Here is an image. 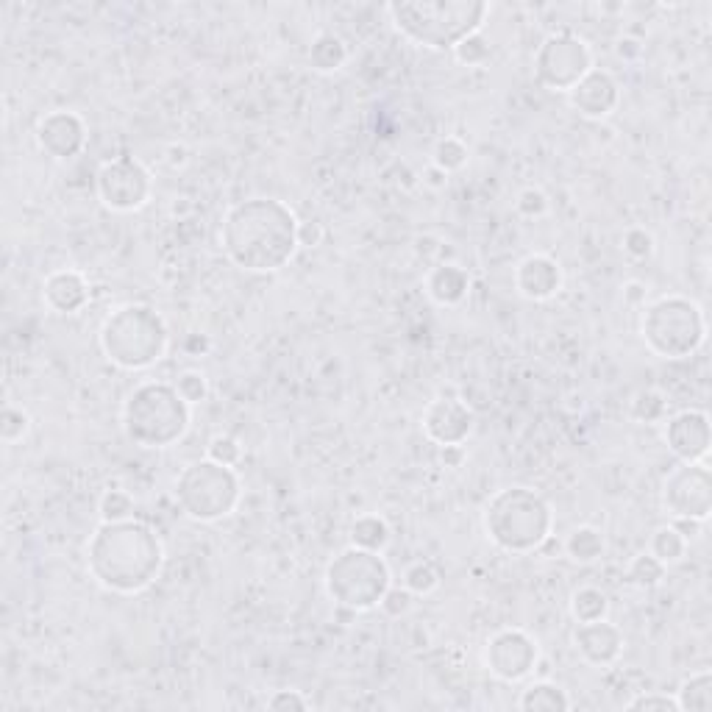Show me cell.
Here are the masks:
<instances>
[{
  "instance_id": "7c38bea8",
  "label": "cell",
  "mask_w": 712,
  "mask_h": 712,
  "mask_svg": "<svg viewBox=\"0 0 712 712\" xmlns=\"http://www.w3.org/2000/svg\"><path fill=\"white\" fill-rule=\"evenodd\" d=\"M662 507L671 518L707 521L712 512V473L704 462H682L662 484Z\"/></svg>"
},
{
  "instance_id": "74e56055",
  "label": "cell",
  "mask_w": 712,
  "mask_h": 712,
  "mask_svg": "<svg viewBox=\"0 0 712 712\" xmlns=\"http://www.w3.org/2000/svg\"><path fill=\"white\" fill-rule=\"evenodd\" d=\"M629 712H679V701L668 693H640L626 704Z\"/></svg>"
},
{
  "instance_id": "ac0fdd59",
  "label": "cell",
  "mask_w": 712,
  "mask_h": 712,
  "mask_svg": "<svg viewBox=\"0 0 712 712\" xmlns=\"http://www.w3.org/2000/svg\"><path fill=\"white\" fill-rule=\"evenodd\" d=\"M573 646H576L579 657H582L587 665L607 668V665H612V662L621 657L623 635L615 623L601 618V621L579 623L576 632H573Z\"/></svg>"
},
{
  "instance_id": "ba28073f",
  "label": "cell",
  "mask_w": 712,
  "mask_h": 712,
  "mask_svg": "<svg viewBox=\"0 0 712 712\" xmlns=\"http://www.w3.org/2000/svg\"><path fill=\"white\" fill-rule=\"evenodd\" d=\"M643 340L662 359H685L707 340V318L696 301L685 295H665L643 312Z\"/></svg>"
},
{
  "instance_id": "4dcf8cb0",
  "label": "cell",
  "mask_w": 712,
  "mask_h": 712,
  "mask_svg": "<svg viewBox=\"0 0 712 712\" xmlns=\"http://www.w3.org/2000/svg\"><path fill=\"white\" fill-rule=\"evenodd\" d=\"M468 162V145L457 137H445V140L437 142L434 148V167L440 173H454V170H462Z\"/></svg>"
},
{
  "instance_id": "2e32d148",
  "label": "cell",
  "mask_w": 712,
  "mask_h": 712,
  "mask_svg": "<svg viewBox=\"0 0 712 712\" xmlns=\"http://www.w3.org/2000/svg\"><path fill=\"white\" fill-rule=\"evenodd\" d=\"M37 145L51 159H59V162L73 159L87 145V123L76 112H64V109L51 112L39 120Z\"/></svg>"
},
{
  "instance_id": "7bdbcfd3",
  "label": "cell",
  "mask_w": 712,
  "mask_h": 712,
  "mask_svg": "<svg viewBox=\"0 0 712 712\" xmlns=\"http://www.w3.org/2000/svg\"><path fill=\"white\" fill-rule=\"evenodd\" d=\"M326 237V231L320 226L318 220H304L298 223V248H318L320 242Z\"/></svg>"
},
{
  "instance_id": "e575fe53",
  "label": "cell",
  "mask_w": 712,
  "mask_h": 712,
  "mask_svg": "<svg viewBox=\"0 0 712 712\" xmlns=\"http://www.w3.org/2000/svg\"><path fill=\"white\" fill-rule=\"evenodd\" d=\"M206 457L215 459V462H220V465L234 468V465H240L242 459L240 440L231 437V434H217V437H212L209 445H206Z\"/></svg>"
},
{
  "instance_id": "3957f363",
  "label": "cell",
  "mask_w": 712,
  "mask_h": 712,
  "mask_svg": "<svg viewBox=\"0 0 712 712\" xmlns=\"http://www.w3.org/2000/svg\"><path fill=\"white\" fill-rule=\"evenodd\" d=\"M393 26L426 51H454L479 34L490 14L487 0H404L387 6Z\"/></svg>"
},
{
  "instance_id": "d6986e66",
  "label": "cell",
  "mask_w": 712,
  "mask_h": 712,
  "mask_svg": "<svg viewBox=\"0 0 712 712\" xmlns=\"http://www.w3.org/2000/svg\"><path fill=\"white\" fill-rule=\"evenodd\" d=\"M562 270L557 259L546 254H532L515 267V290L529 301H548L560 293Z\"/></svg>"
},
{
  "instance_id": "484cf974",
  "label": "cell",
  "mask_w": 712,
  "mask_h": 712,
  "mask_svg": "<svg viewBox=\"0 0 712 712\" xmlns=\"http://www.w3.org/2000/svg\"><path fill=\"white\" fill-rule=\"evenodd\" d=\"M390 543V526L382 515H359L351 526V546L384 551Z\"/></svg>"
},
{
  "instance_id": "f35d334b",
  "label": "cell",
  "mask_w": 712,
  "mask_h": 712,
  "mask_svg": "<svg viewBox=\"0 0 712 712\" xmlns=\"http://www.w3.org/2000/svg\"><path fill=\"white\" fill-rule=\"evenodd\" d=\"M412 604H415V596L409 593L407 587H387V593H384V598L379 601V607H382L384 615H390V618H404V615H409V610H412Z\"/></svg>"
},
{
  "instance_id": "f1b7e54d",
  "label": "cell",
  "mask_w": 712,
  "mask_h": 712,
  "mask_svg": "<svg viewBox=\"0 0 712 712\" xmlns=\"http://www.w3.org/2000/svg\"><path fill=\"white\" fill-rule=\"evenodd\" d=\"M626 579L635 587H640V590H654L665 579V565L651 551L637 554L635 560L629 562V568H626Z\"/></svg>"
},
{
  "instance_id": "5b68a950",
  "label": "cell",
  "mask_w": 712,
  "mask_h": 712,
  "mask_svg": "<svg viewBox=\"0 0 712 712\" xmlns=\"http://www.w3.org/2000/svg\"><path fill=\"white\" fill-rule=\"evenodd\" d=\"M192 407L176 384L145 382L123 404V432L140 448H170L190 432Z\"/></svg>"
},
{
  "instance_id": "9c48e42d",
  "label": "cell",
  "mask_w": 712,
  "mask_h": 712,
  "mask_svg": "<svg viewBox=\"0 0 712 712\" xmlns=\"http://www.w3.org/2000/svg\"><path fill=\"white\" fill-rule=\"evenodd\" d=\"M242 496L240 476L215 459H198L176 479V501L192 521L215 523L229 518Z\"/></svg>"
},
{
  "instance_id": "ffe728a7",
  "label": "cell",
  "mask_w": 712,
  "mask_h": 712,
  "mask_svg": "<svg viewBox=\"0 0 712 712\" xmlns=\"http://www.w3.org/2000/svg\"><path fill=\"white\" fill-rule=\"evenodd\" d=\"M45 304L59 315H73L89 301V284L78 270H56L45 279Z\"/></svg>"
},
{
  "instance_id": "60d3db41",
  "label": "cell",
  "mask_w": 712,
  "mask_h": 712,
  "mask_svg": "<svg viewBox=\"0 0 712 712\" xmlns=\"http://www.w3.org/2000/svg\"><path fill=\"white\" fill-rule=\"evenodd\" d=\"M518 212L523 217H543L548 212V198L540 190L529 187L518 195Z\"/></svg>"
},
{
  "instance_id": "ee69618b",
  "label": "cell",
  "mask_w": 712,
  "mask_h": 712,
  "mask_svg": "<svg viewBox=\"0 0 712 712\" xmlns=\"http://www.w3.org/2000/svg\"><path fill=\"white\" fill-rule=\"evenodd\" d=\"M440 459L445 462V468H459L465 459V448L462 445H443L440 448Z\"/></svg>"
},
{
  "instance_id": "44dd1931",
  "label": "cell",
  "mask_w": 712,
  "mask_h": 712,
  "mask_svg": "<svg viewBox=\"0 0 712 712\" xmlns=\"http://www.w3.org/2000/svg\"><path fill=\"white\" fill-rule=\"evenodd\" d=\"M468 287H471L468 270L451 262L432 267V273L426 276V293L440 306H457L468 295Z\"/></svg>"
},
{
  "instance_id": "5bb4252c",
  "label": "cell",
  "mask_w": 712,
  "mask_h": 712,
  "mask_svg": "<svg viewBox=\"0 0 712 712\" xmlns=\"http://www.w3.org/2000/svg\"><path fill=\"white\" fill-rule=\"evenodd\" d=\"M665 445L679 462H704L710 454L712 429L707 412L699 409H682L665 420Z\"/></svg>"
},
{
  "instance_id": "7a4b0ae2",
  "label": "cell",
  "mask_w": 712,
  "mask_h": 712,
  "mask_svg": "<svg viewBox=\"0 0 712 712\" xmlns=\"http://www.w3.org/2000/svg\"><path fill=\"white\" fill-rule=\"evenodd\" d=\"M165 565L159 534L142 521H117L95 529L87 543V568L92 579L120 596L142 593L156 582Z\"/></svg>"
},
{
  "instance_id": "bcb514c9",
  "label": "cell",
  "mask_w": 712,
  "mask_h": 712,
  "mask_svg": "<svg viewBox=\"0 0 712 712\" xmlns=\"http://www.w3.org/2000/svg\"><path fill=\"white\" fill-rule=\"evenodd\" d=\"M626 301L629 304H635V301H646V287L643 284H637V281H632V284H626Z\"/></svg>"
},
{
  "instance_id": "d6a6232c",
  "label": "cell",
  "mask_w": 712,
  "mask_h": 712,
  "mask_svg": "<svg viewBox=\"0 0 712 712\" xmlns=\"http://www.w3.org/2000/svg\"><path fill=\"white\" fill-rule=\"evenodd\" d=\"M665 409H668V404L657 390H643L632 401V418L640 420V423H657V420L665 418Z\"/></svg>"
},
{
  "instance_id": "b9f144b4",
  "label": "cell",
  "mask_w": 712,
  "mask_h": 712,
  "mask_svg": "<svg viewBox=\"0 0 712 712\" xmlns=\"http://www.w3.org/2000/svg\"><path fill=\"white\" fill-rule=\"evenodd\" d=\"M267 710H309V701L295 690H279L267 699Z\"/></svg>"
},
{
  "instance_id": "8992f818",
  "label": "cell",
  "mask_w": 712,
  "mask_h": 712,
  "mask_svg": "<svg viewBox=\"0 0 712 712\" xmlns=\"http://www.w3.org/2000/svg\"><path fill=\"white\" fill-rule=\"evenodd\" d=\"M170 331L165 318L145 304H126L112 312L101 329L106 359L123 370H145L165 356Z\"/></svg>"
},
{
  "instance_id": "9a60e30c",
  "label": "cell",
  "mask_w": 712,
  "mask_h": 712,
  "mask_svg": "<svg viewBox=\"0 0 712 712\" xmlns=\"http://www.w3.org/2000/svg\"><path fill=\"white\" fill-rule=\"evenodd\" d=\"M426 437L443 445H462L473 432V409L459 398H434L423 412Z\"/></svg>"
},
{
  "instance_id": "277c9868",
  "label": "cell",
  "mask_w": 712,
  "mask_h": 712,
  "mask_svg": "<svg viewBox=\"0 0 712 712\" xmlns=\"http://www.w3.org/2000/svg\"><path fill=\"white\" fill-rule=\"evenodd\" d=\"M554 529V512L540 493L529 487L498 490L484 507V532L501 551L532 554Z\"/></svg>"
},
{
  "instance_id": "8fae6325",
  "label": "cell",
  "mask_w": 712,
  "mask_h": 712,
  "mask_svg": "<svg viewBox=\"0 0 712 712\" xmlns=\"http://www.w3.org/2000/svg\"><path fill=\"white\" fill-rule=\"evenodd\" d=\"M98 198L112 212H137L151 201V170L134 156H117L98 170Z\"/></svg>"
},
{
  "instance_id": "f546056e",
  "label": "cell",
  "mask_w": 712,
  "mask_h": 712,
  "mask_svg": "<svg viewBox=\"0 0 712 712\" xmlns=\"http://www.w3.org/2000/svg\"><path fill=\"white\" fill-rule=\"evenodd\" d=\"M98 512H101V521L106 523H117V521H131L134 518V498L126 490H106L101 496V504H98Z\"/></svg>"
},
{
  "instance_id": "f6af8a7d",
  "label": "cell",
  "mask_w": 712,
  "mask_h": 712,
  "mask_svg": "<svg viewBox=\"0 0 712 712\" xmlns=\"http://www.w3.org/2000/svg\"><path fill=\"white\" fill-rule=\"evenodd\" d=\"M674 526H676V529H679V534L685 537L687 543H690L693 537H699V534H701V526H704V523H701V521H690V518H674Z\"/></svg>"
},
{
  "instance_id": "836d02e7",
  "label": "cell",
  "mask_w": 712,
  "mask_h": 712,
  "mask_svg": "<svg viewBox=\"0 0 712 712\" xmlns=\"http://www.w3.org/2000/svg\"><path fill=\"white\" fill-rule=\"evenodd\" d=\"M28 429H31V418H28L26 409H3V415H0V437H3V443H20L28 434Z\"/></svg>"
},
{
  "instance_id": "d590c367",
  "label": "cell",
  "mask_w": 712,
  "mask_h": 712,
  "mask_svg": "<svg viewBox=\"0 0 712 712\" xmlns=\"http://www.w3.org/2000/svg\"><path fill=\"white\" fill-rule=\"evenodd\" d=\"M176 390L190 407H195V404L206 401V395H209V382H206V376L201 373V370H184V373L178 376Z\"/></svg>"
},
{
  "instance_id": "e0dca14e",
  "label": "cell",
  "mask_w": 712,
  "mask_h": 712,
  "mask_svg": "<svg viewBox=\"0 0 712 712\" xmlns=\"http://www.w3.org/2000/svg\"><path fill=\"white\" fill-rule=\"evenodd\" d=\"M568 103L587 120H604L610 117L621 103V87L607 70H590L576 87L568 92Z\"/></svg>"
},
{
  "instance_id": "83f0119b",
  "label": "cell",
  "mask_w": 712,
  "mask_h": 712,
  "mask_svg": "<svg viewBox=\"0 0 712 712\" xmlns=\"http://www.w3.org/2000/svg\"><path fill=\"white\" fill-rule=\"evenodd\" d=\"M649 551L662 565H671V562H679L687 554V540L679 534L674 523H668V526H660L657 532L651 534Z\"/></svg>"
},
{
  "instance_id": "d4e9b609",
  "label": "cell",
  "mask_w": 712,
  "mask_h": 712,
  "mask_svg": "<svg viewBox=\"0 0 712 712\" xmlns=\"http://www.w3.org/2000/svg\"><path fill=\"white\" fill-rule=\"evenodd\" d=\"M604 534L598 532V529H593V526H579V529H573L571 534H568V540H565V551H568V557H571L573 562H579V565H590V562H596L604 557Z\"/></svg>"
},
{
  "instance_id": "ab89813d",
  "label": "cell",
  "mask_w": 712,
  "mask_h": 712,
  "mask_svg": "<svg viewBox=\"0 0 712 712\" xmlns=\"http://www.w3.org/2000/svg\"><path fill=\"white\" fill-rule=\"evenodd\" d=\"M623 251L632 259H649L654 254V237L646 229H629L623 234Z\"/></svg>"
},
{
  "instance_id": "7402d4cb",
  "label": "cell",
  "mask_w": 712,
  "mask_h": 712,
  "mask_svg": "<svg viewBox=\"0 0 712 712\" xmlns=\"http://www.w3.org/2000/svg\"><path fill=\"white\" fill-rule=\"evenodd\" d=\"M518 707L523 712H565L571 710V699L554 682H534L521 693Z\"/></svg>"
},
{
  "instance_id": "1f68e13d",
  "label": "cell",
  "mask_w": 712,
  "mask_h": 712,
  "mask_svg": "<svg viewBox=\"0 0 712 712\" xmlns=\"http://www.w3.org/2000/svg\"><path fill=\"white\" fill-rule=\"evenodd\" d=\"M440 585V573L434 571L432 562H415L404 571V587L412 596H429Z\"/></svg>"
},
{
  "instance_id": "6da1fadb",
  "label": "cell",
  "mask_w": 712,
  "mask_h": 712,
  "mask_svg": "<svg viewBox=\"0 0 712 712\" xmlns=\"http://www.w3.org/2000/svg\"><path fill=\"white\" fill-rule=\"evenodd\" d=\"M298 217L276 198H248L223 217L220 242L231 262L248 273H276L298 251Z\"/></svg>"
},
{
  "instance_id": "30bf717a",
  "label": "cell",
  "mask_w": 712,
  "mask_h": 712,
  "mask_svg": "<svg viewBox=\"0 0 712 712\" xmlns=\"http://www.w3.org/2000/svg\"><path fill=\"white\" fill-rule=\"evenodd\" d=\"M593 70V51L571 31H557L543 39L534 53V76L546 89L571 92Z\"/></svg>"
},
{
  "instance_id": "cb8c5ba5",
  "label": "cell",
  "mask_w": 712,
  "mask_h": 712,
  "mask_svg": "<svg viewBox=\"0 0 712 712\" xmlns=\"http://www.w3.org/2000/svg\"><path fill=\"white\" fill-rule=\"evenodd\" d=\"M679 712H710L712 710V674L701 671L682 682L676 690Z\"/></svg>"
},
{
  "instance_id": "603a6c76",
  "label": "cell",
  "mask_w": 712,
  "mask_h": 712,
  "mask_svg": "<svg viewBox=\"0 0 712 712\" xmlns=\"http://www.w3.org/2000/svg\"><path fill=\"white\" fill-rule=\"evenodd\" d=\"M348 62V48L334 34H318L309 45V67L315 73H337Z\"/></svg>"
},
{
  "instance_id": "52a82bcc",
  "label": "cell",
  "mask_w": 712,
  "mask_h": 712,
  "mask_svg": "<svg viewBox=\"0 0 712 712\" xmlns=\"http://www.w3.org/2000/svg\"><path fill=\"white\" fill-rule=\"evenodd\" d=\"M390 585H393V573L382 551L348 546L326 568V593L334 598L340 610H373L379 607Z\"/></svg>"
},
{
  "instance_id": "8d00e7d4",
  "label": "cell",
  "mask_w": 712,
  "mask_h": 712,
  "mask_svg": "<svg viewBox=\"0 0 712 712\" xmlns=\"http://www.w3.org/2000/svg\"><path fill=\"white\" fill-rule=\"evenodd\" d=\"M490 42L482 37V31L479 34H473V37H468L465 42H459L457 48H454V56H457L459 62L468 64V67H482V64L490 62Z\"/></svg>"
},
{
  "instance_id": "4fadbf2b",
  "label": "cell",
  "mask_w": 712,
  "mask_h": 712,
  "mask_svg": "<svg viewBox=\"0 0 712 712\" xmlns=\"http://www.w3.org/2000/svg\"><path fill=\"white\" fill-rule=\"evenodd\" d=\"M537 643L523 629H504L487 640L484 646V665L501 682H521L532 674L537 665Z\"/></svg>"
},
{
  "instance_id": "4316f807",
  "label": "cell",
  "mask_w": 712,
  "mask_h": 712,
  "mask_svg": "<svg viewBox=\"0 0 712 712\" xmlns=\"http://www.w3.org/2000/svg\"><path fill=\"white\" fill-rule=\"evenodd\" d=\"M607 610H610V601L598 587H582L573 593L571 615L576 623L601 621V618H607Z\"/></svg>"
}]
</instances>
